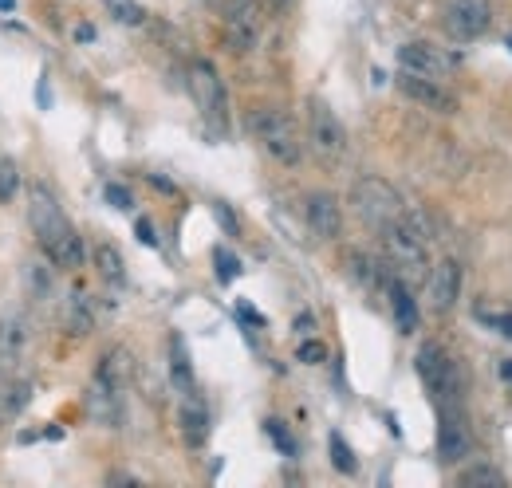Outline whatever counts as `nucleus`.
Instances as JSON below:
<instances>
[{
    "instance_id": "obj_32",
    "label": "nucleus",
    "mask_w": 512,
    "mask_h": 488,
    "mask_svg": "<svg viewBox=\"0 0 512 488\" xmlns=\"http://www.w3.org/2000/svg\"><path fill=\"white\" fill-rule=\"evenodd\" d=\"M264 433H268V437H272V441H276V445H280L284 453H296V441L288 437L284 422H276V418H272V422H264Z\"/></svg>"
},
{
    "instance_id": "obj_38",
    "label": "nucleus",
    "mask_w": 512,
    "mask_h": 488,
    "mask_svg": "<svg viewBox=\"0 0 512 488\" xmlns=\"http://www.w3.org/2000/svg\"><path fill=\"white\" fill-rule=\"evenodd\" d=\"M501 370H505V378H509V382H512V363H505V366H501Z\"/></svg>"
},
{
    "instance_id": "obj_23",
    "label": "nucleus",
    "mask_w": 512,
    "mask_h": 488,
    "mask_svg": "<svg viewBox=\"0 0 512 488\" xmlns=\"http://www.w3.org/2000/svg\"><path fill=\"white\" fill-rule=\"evenodd\" d=\"M457 485L461 488H501L505 485V473H501L497 465L477 461V465H465V469L457 473Z\"/></svg>"
},
{
    "instance_id": "obj_11",
    "label": "nucleus",
    "mask_w": 512,
    "mask_h": 488,
    "mask_svg": "<svg viewBox=\"0 0 512 488\" xmlns=\"http://www.w3.org/2000/svg\"><path fill=\"white\" fill-rule=\"evenodd\" d=\"M225 36L233 52H253L260 40V0H229L225 4Z\"/></svg>"
},
{
    "instance_id": "obj_14",
    "label": "nucleus",
    "mask_w": 512,
    "mask_h": 488,
    "mask_svg": "<svg viewBox=\"0 0 512 488\" xmlns=\"http://www.w3.org/2000/svg\"><path fill=\"white\" fill-rule=\"evenodd\" d=\"M304 217H308V229H312L320 241H335V237L343 233V209H339V197L327 193V189L308 193V201H304Z\"/></svg>"
},
{
    "instance_id": "obj_3",
    "label": "nucleus",
    "mask_w": 512,
    "mask_h": 488,
    "mask_svg": "<svg viewBox=\"0 0 512 488\" xmlns=\"http://www.w3.org/2000/svg\"><path fill=\"white\" fill-rule=\"evenodd\" d=\"M249 130H253L260 150L272 162H280V166H300L304 162V138H300V130H296V122H292L288 111H280V107H253Z\"/></svg>"
},
{
    "instance_id": "obj_25",
    "label": "nucleus",
    "mask_w": 512,
    "mask_h": 488,
    "mask_svg": "<svg viewBox=\"0 0 512 488\" xmlns=\"http://www.w3.org/2000/svg\"><path fill=\"white\" fill-rule=\"evenodd\" d=\"M170 355H174V382H178V390H182V394H193V390H197V386H193V370H190V355H186V347H182V339H178V335H174V339H170Z\"/></svg>"
},
{
    "instance_id": "obj_9",
    "label": "nucleus",
    "mask_w": 512,
    "mask_h": 488,
    "mask_svg": "<svg viewBox=\"0 0 512 488\" xmlns=\"http://www.w3.org/2000/svg\"><path fill=\"white\" fill-rule=\"evenodd\" d=\"M398 67L414 71V75H430V79H446L457 67V56H449L446 48L430 44V40H410L398 48Z\"/></svg>"
},
{
    "instance_id": "obj_19",
    "label": "nucleus",
    "mask_w": 512,
    "mask_h": 488,
    "mask_svg": "<svg viewBox=\"0 0 512 488\" xmlns=\"http://www.w3.org/2000/svg\"><path fill=\"white\" fill-rule=\"evenodd\" d=\"M64 327H67V335H75V339L91 335V327H95V311H91V300H87V292H71V296H67Z\"/></svg>"
},
{
    "instance_id": "obj_7",
    "label": "nucleus",
    "mask_w": 512,
    "mask_h": 488,
    "mask_svg": "<svg viewBox=\"0 0 512 488\" xmlns=\"http://www.w3.org/2000/svg\"><path fill=\"white\" fill-rule=\"evenodd\" d=\"M308 146L327 166H335L347 154V130H343V122L335 119V111L323 99L308 103Z\"/></svg>"
},
{
    "instance_id": "obj_35",
    "label": "nucleus",
    "mask_w": 512,
    "mask_h": 488,
    "mask_svg": "<svg viewBox=\"0 0 512 488\" xmlns=\"http://www.w3.org/2000/svg\"><path fill=\"white\" fill-rule=\"evenodd\" d=\"M493 327H497V331H505V335L512 339V315H497V319H493Z\"/></svg>"
},
{
    "instance_id": "obj_18",
    "label": "nucleus",
    "mask_w": 512,
    "mask_h": 488,
    "mask_svg": "<svg viewBox=\"0 0 512 488\" xmlns=\"http://www.w3.org/2000/svg\"><path fill=\"white\" fill-rule=\"evenodd\" d=\"M95 378H99V382H107V386H115V390H127L130 382H134V359H130L127 347H115V351H107V355L99 359V370H95Z\"/></svg>"
},
{
    "instance_id": "obj_20",
    "label": "nucleus",
    "mask_w": 512,
    "mask_h": 488,
    "mask_svg": "<svg viewBox=\"0 0 512 488\" xmlns=\"http://www.w3.org/2000/svg\"><path fill=\"white\" fill-rule=\"evenodd\" d=\"M386 296H390V311H394V319H398V327L402 331H414L418 327V304H414V296H410V288H406V280H390V288H386Z\"/></svg>"
},
{
    "instance_id": "obj_33",
    "label": "nucleus",
    "mask_w": 512,
    "mask_h": 488,
    "mask_svg": "<svg viewBox=\"0 0 512 488\" xmlns=\"http://www.w3.org/2000/svg\"><path fill=\"white\" fill-rule=\"evenodd\" d=\"M107 201H111V205H115V209H130V205H134V201H130V189L127 185H107Z\"/></svg>"
},
{
    "instance_id": "obj_6",
    "label": "nucleus",
    "mask_w": 512,
    "mask_h": 488,
    "mask_svg": "<svg viewBox=\"0 0 512 488\" xmlns=\"http://www.w3.org/2000/svg\"><path fill=\"white\" fill-rule=\"evenodd\" d=\"M190 95L201 111V119L209 122L213 130H225L229 122V95H225V83L217 75V67L209 60H193L190 63Z\"/></svg>"
},
{
    "instance_id": "obj_39",
    "label": "nucleus",
    "mask_w": 512,
    "mask_h": 488,
    "mask_svg": "<svg viewBox=\"0 0 512 488\" xmlns=\"http://www.w3.org/2000/svg\"><path fill=\"white\" fill-rule=\"evenodd\" d=\"M505 44H509V48H512V32H509V40H505Z\"/></svg>"
},
{
    "instance_id": "obj_21",
    "label": "nucleus",
    "mask_w": 512,
    "mask_h": 488,
    "mask_svg": "<svg viewBox=\"0 0 512 488\" xmlns=\"http://www.w3.org/2000/svg\"><path fill=\"white\" fill-rule=\"evenodd\" d=\"M52 268H56V264H52L48 256H44V260H40V256L24 260V288H28L32 300L52 296V284H56V280H52Z\"/></svg>"
},
{
    "instance_id": "obj_2",
    "label": "nucleus",
    "mask_w": 512,
    "mask_h": 488,
    "mask_svg": "<svg viewBox=\"0 0 512 488\" xmlns=\"http://www.w3.org/2000/svg\"><path fill=\"white\" fill-rule=\"evenodd\" d=\"M379 237H383V252H386V264L394 268V276L398 280H406V284H418V280H426V272H430V252H426V229L406 213V217H398V221H390L386 229H379Z\"/></svg>"
},
{
    "instance_id": "obj_31",
    "label": "nucleus",
    "mask_w": 512,
    "mask_h": 488,
    "mask_svg": "<svg viewBox=\"0 0 512 488\" xmlns=\"http://www.w3.org/2000/svg\"><path fill=\"white\" fill-rule=\"evenodd\" d=\"M296 359L300 363H327V347H323L320 339H308V343H300V351H296Z\"/></svg>"
},
{
    "instance_id": "obj_5",
    "label": "nucleus",
    "mask_w": 512,
    "mask_h": 488,
    "mask_svg": "<svg viewBox=\"0 0 512 488\" xmlns=\"http://www.w3.org/2000/svg\"><path fill=\"white\" fill-rule=\"evenodd\" d=\"M351 205H355L359 221L371 225L375 233L386 229L390 221L406 217V205H402L398 189L390 182H383V178H359V182L351 185Z\"/></svg>"
},
{
    "instance_id": "obj_34",
    "label": "nucleus",
    "mask_w": 512,
    "mask_h": 488,
    "mask_svg": "<svg viewBox=\"0 0 512 488\" xmlns=\"http://www.w3.org/2000/svg\"><path fill=\"white\" fill-rule=\"evenodd\" d=\"M134 233H138V241H142V244H150V248L158 244V237H154V225H150L146 217H138V221H134Z\"/></svg>"
},
{
    "instance_id": "obj_10",
    "label": "nucleus",
    "mask_w": 512,
    "mask_h": 488,
    "mask_svg": "<svg viewBox=\"0 0 512 488\" xmlns=\"http://www.w3.org/2000/svg\"><path fill=\"white\" fill-rule=\"evenodd\" d=\"M398 91H402L410 103L426 107V111H438V115H453V111H457V95H453L449 87H442V79L402 71V75H398Z\"/></svg>"
},
{
    "instance_id": "obj_22",
    "label": "nucleus",
    "mask_w": 512,
    "mask_h": 488,
    "mask_svg": "<svg viewBox=\"0 0 512 488\" xmlns=\"http://www.w3.org/2000/svg\"><path fill=\"white\" fill-rule=\"evenodd\" d=\"M95 268H99V276L107 280V284H123L127 280V264H123V252L115 248V244H95Z\"/></svg>"
},
{
    "instance_id": "obj_29",
    "label": "nucleus",
    "mask_w": 512,
    "mask_h": 488,
    "mask_svg": "<svg viewBox=\"0 0 512 488\" xmlns=\"http://www.w3.org/2000/svg\"><path fill=\"white\" fill-rule=\"evenodd\" d=\"M331 465H335L339 473H347V477L359 469V465H355V453H351V445H347L339 433H331Z\"/></svg>"
},
{
    "instance_id": "obj_8",
    "label": "nucleus",
    "mask_w": 512,
    "mask_h": 488,
    "mask_svg": "<svg viewBox=\"0 0 512 488\" xmlns=\"http://www.w3.org/2000/svg\"><path fill=\"white\" fill-rule=\"evenodd\" d=\"M493 24V4L489 0H449L446 4V32L457 44H473L485 36Z\"/></svg>"
},
{
    "instance_id": "obj_17",
    "label": "nucleus",
    "mask_w": 512,
    "mask_h": 488,
    "mask_svg": "<svg viewBox=\"0 0 512 488\" xmlns=\"http://www.w3.org/2000/svg\"><path fill=\"white\" fill-rule=\"evenodd\" d=\"M178 426H182V437L190 445H201L209 437V414H205V402L193 394H182V406H178Z\"/></svg>"
},
{
    "instance_id": "obj_12",
    "label": "nucleus",
    "mask_w": 512,
    "mask_h": 488,
    "mask_svg": "<svg viewBox=\"0 0 512 488\" xmlns=\"http://www.w3.org/2000/svg\"><path fill=\"white\" fill-rule=\"evenodd\" d=\"M461 300V264L442 260L434 264V272H426V304L434 315H449Z\"/></svg>"
},
{
    "instance_id": "obj_26",
    "label": "nucleus",
    "mask_w": 512,
    "mask_h": 488,
    "mask_svg": "<svg viewBox=\"0 0 512 488\" xmlns=\"http://www.w3.org/2000/svg\"><path fill=\"white\" fill-rule=\"evenodd\" d=\"M16 193H20V166L0 154V205H12Z\"/></svg>"
},
{
    "instance_id": "obj_1",
    "label": "nucleus",
    "mask_w": 512,
    "mask_h": 488,
    "mask_svg": "<svg viewBox=\"0 0 512 488\" xmlns=\"http://www.w3.org/2000/svg\"><path fill=\"white\" fill-rule=\"evenodd\" d=\"M28 225H32V233H36V244H40V252L56 264V268H67V272H75L79 264H83V237H79V229L67 221L64 205H60V197L52 193V185L44 182H32L28 185Z\"/></svg>"
},
{
    "instance_id": "obj_16",
    "label": "nucleus",
    "mask_w": 512,
    "mask_h": 488,
    "mask_svg": "<svg viewBox=\"0 0 512 488\" xmlns=\"http://www.w3.org/2000/svg\"><path fill=\"white\" fill-rule=\"evenodd\" d=\"M87 414L99 422V426H119L123 422V390H115V386H107V382H91V390H87Z\"/></svg>"
},
{
    "instance_id": "obj_28",
    "label": "nucleus",
    "mask_w": 512,
    "mask_h": 488,
    "mask_svg": "<svg viewBox=\"0 0 512 488\" xmlns=\"http://www.w3.org/2000/svg\"><path fill=\"white\" fill-rule=\"evenodd\" d=\"M107 4V12L119 20V24H127V28H138L142 24V8H138V0H103Z\"/></svg>"
},
{
    "instance_id": "obj_4",
    "label": "nucleus",
    "mask_w": 512,
    "mask_h": 488,
    "mask_svg": "<svg viewBox=\"0 0 512 488\" xmlns=\"http://www.w3.org/2000/svg\"><path fill=\"white\" fill-rule=\"evenodd\" d=\"M414 370L426 386V394L434 398L438 410H453L461 406V370L449 359V351L442 343H422L414 355Z\"/></svg>"
},
{
    "instance_id": "obj_15",
    "label": "nucleus",
    "mask_w": 512,
    "mask_h": 488,
    "mask_svg": "<svg viewBox=\"0 0 512 488\" xmlns=\"http://www.w3.org/2000/svg\"><path fill=\"white\" fill-rule=\"evenodd\" d=\"M28 343H32V327H28L24 311L0 315V363H20Z\"/></svg>"
},
{
    "instance_id": "obj_30",
    "label": "nucleus",
    "mask_w": 512,
    "mask_h": 488,
    "mask_svg": "<svg viewBox=\"0 0 512 488\" xmlns=\"http://www.w3.org/2000/svg\"><path fill=\"white\" fill-rule=\"evenodd\" d=\"M213 264H217V276H221L225 284H229V280L241 272V260H237L229 248H213Z\"/></svg>"
},
{
    "instance_id": "obj_13",
    "label": "nucleus",
    "mask_w": 512,
    "mask_h": 488,
    "mask_svg": "<svg viewBox=\"0 0 512 488\" xmlns=\"http://www.w3.org/2000/svg\"><path fill=\"white\" fill-rule=\"evenodd\" d=\"M442 414V426H438V457L446 465H457L473 453V433H469V422L461 418V406L453 410H438Z\"/></svg>"
},
{
    "instance_id": "obj_27",
    "label": "nucleus",
    "mask_w": 512,
    "mask_h": 488,
    "mask_svg": "<svg viewBox=\"0 0 512 488\" xmlns=\"http://www.w3.org/2000/svg\"><path fill=\"white\" fill-rule=\"evenodd\" d=\"M347 264H351V276H355L363 288H375V284H379V268H375V260H367L363 252H347Z\"/></svg>"
},
{
    "instance_id": "obj_24",
    "label": "nucleus",
    "mask_w": 512,
    "mask_h": 488,
    "mask_svg": "<svg viewBox=\"0 0 512 488\" xmlns=\"http://www.w3.org/2000/svg\"><path fill=\"white\" fill-rule=\"evenodd\" d=\"M28 402H32V382H24V378H8V382H0V406H4L12 418L24 414Z\"/></svg>"
},
{
    "instance_id": "obj_36",
    "label": "nucleus",
    "mask_w": 512,
    "mask_h": 488,
    "mask_svg": "<svg viewBox=\"0 0 512 488\" xmlns=\"http://www.w3.org/2000/svg\"><path fill=\"white\" fill-rule=\"evenodd\" d=\"M8 422H12V414H8L4 406H0V437H4V429H8Z\"/></svg>"
},
{
    "instance_id": "obj_37",
    "label": "nucleus",
    "mask_w": 512,
    "mask_h": 488,
    "mask_svg": "<svg viewBox=\"0 0 512 488\" xmlns=\"http://www.w3.org/2000/svg\"><path fill=\"white\" fill-rule=\"evenodd\" d=\"M12 4H16V0H0V12H12Z\"/></svg>"
}]
</instances>
